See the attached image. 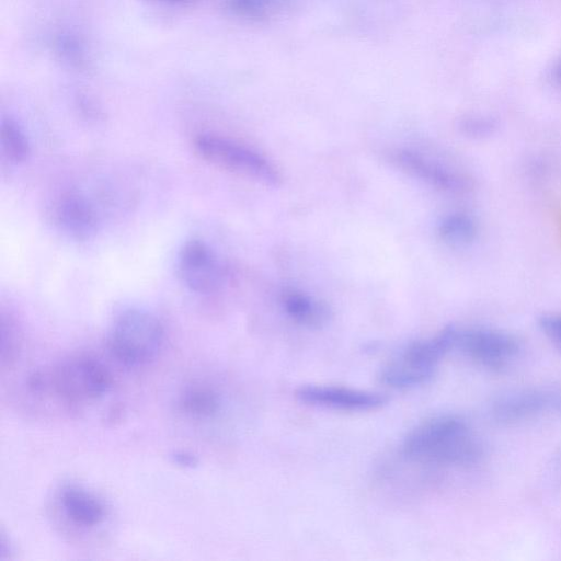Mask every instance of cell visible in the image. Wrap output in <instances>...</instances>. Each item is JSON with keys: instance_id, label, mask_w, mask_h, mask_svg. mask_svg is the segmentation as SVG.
<instances>
[{"instance_id": "1", "label": "cell", "mask_w": 561, "mask_h": 561, "mask_svg": "<svg viewBox=\"0 0 561 561\" xmlns=\"http://www.w3.org/2000/svg\"><path fill=\"white\" fill-rule=\"evenodd\" d=\"M401 454L411 461L466 467L483 457L484 447L466 420L443 414L412 428L401 443Z\"/></svg>"}, {"instance_id": "2", "label": "cell", "mask_w": 561, "mask_h": 561, "mask_svg": "<svg viewBox=\"0 0 561 561\" xmlns=\"http://www.w3.org/2000/svg\"><path fill=\"white\" fill-rule=\"evenodd\" d=\"M164 342V328L151 311L140 307L121 310L107 334V351L121 365L142 366L158 355Z\"/></svg>"}, {"instance_id": "3", "label": "cell", "mask_w": 561, "mask_h": 561, "mask_svg": "<svg viewBox=\"0 0 561 561\" xmlns=\"http://www.w3.org/2000/svg\"><path fill=\"white\" fill-rule=\"evenodd\" d=\"M53 391L68 404L93 402L113 388V377L103 362L87 354L61 360L50 376L44 375V389Z\"/></svg>"}, {"instance_id": "4", "label": "cell", "mask_w": 561, "mask_h": 561, "mask_svg": "<svg viewBox=\"0 0 561 561\" xmlns=\"http://www.w3.org/2000/svg\"><path fill=\"white\" fill-rule=\"evenodd\" d=\"M454 350L480 367L502 371L516 363L523 346L514 334L497 328L457 327Z\"/></svg>"}, {"instance_id": "5", "label": "cell", "mask_w": 561, "mask_h": 561, "mask_svg": "<svg viewBox=\"0 0 561 561\" xmlns=\"http://www.w3.org/2000/svg\"><path fill=\"white\" fill-rule=\"evenodd\" d=\"M194 146L201 157L226 170L266 185H276L280 180L277 169L267 158L236 140L208 133L198 135Z\"/></svg>"}, {"instance_id": "6", "label": "cell", "mask_w": 561, "mask_h": 561, "mask_svg": "<svg viewBox=\"0 0 561 561\" xmlns=\"http://www.w3.org/2000/svg\"><path fill=\"white\" fill-rule=\"evenodd\" d=\"M393 164L411 176L450 195H465L472 188L471 176L447 160L399 148L389 153Z\"/></svg>"}, {"instance_id": "7", "label": "cell", "mask_w": 561, "mask_h": 561, "mask_svg": "<svg viewBox=\"0 0 561 561\" xmlns=\"http://www.w3.org/2000/svg\"><path fill=\"white\" fill-rule=\"evenodd\" d=\"M175 265L181 282L197 294L216 291L225 279L217 253L202 239L185 241L178 252Z\"/></svg>"}, {"instance_id": "8", "label": "cell", "mask_w": 561, "mask_h": 561, "mask_svg": "<svg viewBox=\"0 0 561 561\" xmlns=\"http://www.w3.org/2000/svg\"><path fill=\"white\" fill-rule=\"evenodd\" d=\"M295 396L305 404L352 412L377 410L389 401V397L379 391L314 383L300 386Z\"/></svg>"}, {"instance_id": "9", "label": "cell", "mask_w": 561, "mask_h": 561, "mask_svg": "<svg viewBox=\"0 0 561 561\" xmlns=\"http://www.w3.org/2000/svg\"><path fill=\"white\" fill-rule=\"evenodd\" d=\"M553 407L559 398L541 389L510 391L492 401L489 414L499 424H515L529 420Z\"/></svg>"}, {"instance_id": "10", "label": "cell", "mask_w": 561, "mask_h": 561, "mask_svg": "<svg viewBox=\"0 0 561 561\" xmlns=\"http://www.w3.org/2000/svg\"><path fill=\"white\" fill-rule=\"evenodd\" d=\"M54 218L58 229L77 241L93 237L100 224L94 205L78 193L66 194L57 202Z\"/></svg>"}, {"instance_id": "11", "label": "cell", "mask_w": 561, "mask_h": 561, "mask_svg": "<svg viewBox=\"0 0 561 561\" xmlns=\"http://www.w3.org/2000/svg\"><path fill=\"white\" fill-rule=\"evenodd\" d=\"M58 504L66 518L82 528L96 527L107 516L105 502L78 483H66L59 489Z\"/></svg>"}, {"instance_id": "12", "label": "cell", "mask_w": 561, "mask_h": 561, "mask_svg": "<svg viewBox=\"0 0 561 561\" xmlns=\"http://www.w3.org/2000/svg\"><path fill=\"white\" fill-rule=\"evenodd\" d=\"M175 410L185 419L209 422L219 416L224 408L221 392L211 383L194 380L183 386L175 396Z\"/></svg>"}, {"instance_id": "13", "label": "cell", "mask_w": 561, "mask_h": 561, "mask_svg": "<svg viewBox=\"0 0 561 561\" xmlns=\"http://www.w3.org/2000/svg\"><path fill=\"white\" fill-rule=\"evenodd\" d=\"M280 305L291 321L307 329H322L332 318L327 302L301 290H286L282 295Z\"/></svg>"}, {"instance_id": "14", "label": "cell", "mask_w": 561, "mask_h": 561, "mask_svg": "<svg viewBox=\"0 0 561 561\" xmlns=\"http://www.w3.org/2000/svg\"><path fill=\"white\" fill-rule=\"evenodd\" d=\"M439 239L450 248H471L480 238L478 217L467 209H455L442 215L437 221Z\"/></svg>"}, {"instance_id": "15", "label": "cell", "mask_w": 561, "mask_h": 561, "mask_svg": "<svg viewBox=\"0 0 561 561\" xmlns=\"http://www.w3.org/2000/svg\"><path fill=\"white\" fill-rule=\"evenodd\" d=\"M0 151L10 163L19 164L27 160L31 142L23 127L13 118H4L0 125Z\"/></svg>"}, {"instance_id": "16", "label": "cell", "mask_w": 561, "mask_h": 561, "mask_svg": "<svg viewBox=\"0 0 561 561\" xmlns=\"http://www.w3.org/2000/svg\"><path fill=\"white\" fill-rule=\"evenodd\" d=\"M497 122L489 114H471L460 122L461 133L472 139H485L495 134Z\"/></svg>"}, {"instance_id": "17", "label": "cell", "mask_w": 561, "mask_h": 561, "mask_svg": "<svg viewBox=\"0 0 561 561\" xmlns=\"http://www.w3.org/2000/svg\"><path fill=\"white\" fill-rule=\"evenodd\" d=\"M538 327L547 337L561 346V312L541 316Z\"/></svg>"}, {"instance_id": "18", "label": "cell", "mask_w": 561, "mask_h": 561, "mask_svg": "<svg viewBox=\"0 0 561 561\" xmlns=\"http://www.w3.org/2000/svg\"><path fill=\"white\" fill-rule=\"evenodd\" d=\"M171 457L173 462L182 467H193L196 463L195 456L187 451H176Z\"/></svg>"}, {"instance_id": "19", "label": "cell", "mask_w": 561, "mask_h": 561, "mask_svg": "<svg viewBox=\"0 0 561 561\" xmlns=\"http://www.w3.org/2000/svg\"><path fill=\"white\" fill-rule=\"evenodd\" d=\"M549 78L553 84L561 87V55L552 62L549 69Z\"/></svg>"}, {"instance_id": "20", "label": "cell", "mask_w": 561, "mask_h": 561, "mask_svg": "<svg viewBox=\"0 0 561 561\" xmlns=\"http://www.w3.org/2000/svg\"><path fill=\"white\" fill-rule=\"evenodd\" d=\"M561 409V398H559V407Z\"/></svg>"}]
</instances>
